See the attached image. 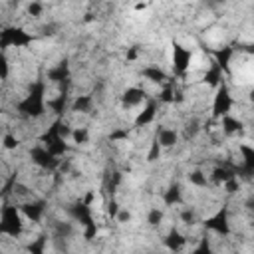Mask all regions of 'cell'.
Wrapping results in <instances>:
<instances>
[{"label": "cell", "mask_w": 254, "mask_h": 254, "mask_svg": "<svg viewBox=\"0 0 254 254\" xmlns=\"http://www.w3.org/2000/svg\"><path fill=\"white\" fill-rule=\"evenodd\" d=\"M18 111L26 117H40L46 111V99H44V83H32L30 93L18 103Z\"/></svg>", "instance_id": "6da1fadb"}, {"label": "cell", "mask_w": 254, "mask_h": 254, "mask_svg": "<svg viewBox=\"0 0 254 254\" xmlns=\"http://www.w3.org/2000/svg\"><path fill=\"white\" fill-rule=\"evenodd\" d=\"M0 232L8 234L12 238L20 236L22 232V212L20 208L12 206V204H4L0 210Z\"/></svg>", "instance_id": "7a4b0ae2"}, {"label": "cell", "mask_w": 254, "mask_h": 254, "mask_svg": "<svg viewBox=\"0 0 254 254\" xmlns=\"http://www.w3.org/2000/svg\"><path fill=\"white\" fill-rule=\"evenodd\" d=\"M30 159L36 167L44 169V171H56L60 167V159L56 155H52L44 145H36L30 149Z\"/></svg>", "instance_id": "3957f363"}, {"label": "cell", "mask_w": 254, "mask_h": 254, "mask_svg": "<svg viewBox=\"0 0 254 254\" xmlns=\"http://www.w3.org/2000/svg\"><path fill=\"white\" fill-rule=\"evenodd\" d=\"M32 42V36L26 32V30H22V28H6V30H2L0 32V48L4 50V48H10V46H28Z\"/></svg>", "instance_id": "277c9868"}, {"label": "cell", "mask_w": 254, "mask_h": 254, "mask_svg": "<svg viewBox=\"0 0 254 254\" xmlns=\"http://www.w3.org/2000/svg\"><path fill=\"white\" fill-rule=\"evenodd\" d=\"M230 109H232V95H230L228 85L222 81L216 87V95H214V101H212V115L222 117V115L230 113Z\"/></svg>", "instance_id": "5b68a950"}, {"label": "cell", "mask_w": 254, "mask_h": 254, "mask_svg": "<svg viewBox=\"0 0 254 254\" xmlns=\"http://www.w3.org/2000/svg\"><path fill=\"white\" fill-rule=\"evenodd\" d=\"M190 60H192L190 50H187V48H183L181 44L175 42L173 44V69H175L177 75H183L189 69Z\"/></svg>", "instance_id": "8992f818"}, {"label": "cell", "mask_w": 254, "mask_h": 254, "mask_svg": "<svg viewBox=\"0 0 254 254\" xmlns=\"http://www.w3.org/2000/svg\"><path fill=\"white\" fill-rule=\"evenodd\" d=\"M20 212L32 220V222H40L44 212H46V202L44 200H26L20 204Z\"/></svg>", "instance_id": "52a82bcc"}, {"label": "cell", "mask_w": 254, "mask_h": 254, "mask_svg": "<svg viewBox=\"0 0 254 254\" xmlns=\"http://www.w3.org/2000/svg\"><path fill=\"white\" fill-rule=\"evenodd\" d=\"M204 226L210 228V230H214V232L220 234V236H228L230 226H228V214H226V208H222V210H218L214 216H210V218L204 222Z\"/></svg>", "instance_id": "ba28073f"}, {"label": "cell", "mask_w": 254, "mask_h": 254, "mask_svg": "<svg viewBox=\"0 0 254 254\" xmlns=\"http://www.w3.org/2000/svg\"><path fill=\"white\" fill-rule=\"evenodd\" d=\"M67 212H69L71 218H73L75 222H79L81 226H87V224L93 222V214H91L89 204H85V202H81V200H77L75 204H71V206L67 208Z\"/></svg>", "instance_id": "9c48e42d"}, {"label": "cell", "mask_w": 254, "mask_h": 254, "mask_svg": "<svg viewBox=\"0 0 254 254\" xmlns=\"http://www.w3.org/2000/svg\"><path fill=\"white\" fill-rule=\"evenodd\" d=\"M46 77L52 83H67L69 81V65H67V62H60L58 65L50 67Z\"/></svg>", "instance_id": "30bf717a"}, {"label": "cell", "mask_w": 254, "mask_h": 254, "mask_svg": "<svg viewBox=\"0 0 254 254\" xmlns=\"http://www.w3.org/2000/svg\"><path fill=\"white\" fill-rule=\"evenodd\" d=\"M143 99H145V89H141V87H127V89L121 93V103H123V107H135V105H139Z\"/></svg>", "instance_id": "8fae6325"}, {"label": "cell", "mask_w": 254, "mask_h": 254, "mask_svg": "<svg viewBox=\"0 0 254 254\" xmlns=\"http://www.w3.org/2000/svg\"><path fill=\"white\" fill-rule=\"evenodd\" d=\"M157 143L163 147V149H173L177 143H179V131L177 129H169V127H163L157 131Z\"/></svg>", "instance_id": "7c38bea8"}, {"label": "cell", "mask_w": 254, "mask_h": 254, "mask_svg": "<svg viewBox=\"0 0 254 254\" xmlns=\"http://www.w3.org/2000/svg\"><path fill=\"white\" fill-rule=\"evenodd\" d=\"M157 107H159L157 101H149V103L145 105V109L139 111V115L135 117V127H145V125H149V123L155 119V115H157Z\"/></svg>", "instance_id": "4fadbf2b"}, {"label": "cell", "mask_w": 254, "mask_h": 254, "mask_svg": "<svg viewBox=\"0 0 254 254\" xmlns=\"http://www.w3.org/2000/svg\"><path fill=\"white\" fill-rule=\"evenodd\" d=\"M222 121H220V125H222V133L224 135H228V137H232V135H238V133H242V121L240 119H236V117H232V115H222L220 117Z\"/></svg>", "instance_id": "5bb4252c"}, {"label": "cell", "mask_w": 254, "mask_h": 254, "mask_svg": "<svg viewBox=\"0 0 254 254\" xmlns=\"http://www.w3.org/2000/svg\"><path fill=\"white\" fill-rule=\"evenodd\" d=\"M232 177H236V171L230 165H216L212 169V173H210V179H212L214 185H222L224 181H228Z\"/></svg>", "instance_id": "9a60e30c"}, {"label": "cell", "mask_w": 254, "mask_h": 254, "mask_svg": "<svg viewBox=\"0 0 254 254\" xmlns=\"http://www.w3.org/2000/svg\"><path fill=\"white\" fill-rule=\"evenodd\" d=\"M141 75H143L147 81H151V83H165V81L169 79L167 71L161 69L159 65H147V67H143Z\"/></svg>", "instance_id": "2e32d148"}, {"label": "cell", "mask_w": 254, "mask_h": 254, "mask_svg": "<svg viewBox=\"0 0 254 254\" xmlns=\"http://www.w3.org/2000/svg\"><path fill=\"white\" fill-rule=\"evenodd\" d=\"M202 79H204V83H206V85H210V87H218V85L224 81V71H222L216 64H212V65L204 71Z\"/></svg>", "instance_id": "e0dca14e"}, {"label": "cell", "mask_w": 254, "mask_h": 254, "mask_svg": "<svg viewBox=\"0 0 254 254\" xmlns=\"http://www.w3.org/2000/svg\"><path fill=\"white\" fill-rule=\"evenodd\" d=\"M67 105H69V103H67V89H62L60 95H56L54 99H48V101H46V107H50L56 115H62V113L67 109Z\"/></svg>", "instance_id": "ac0fdd59"}, {"label": "cell", "mask_w": 254, "mask_h": 254, "mask_svg": "<svg viewBox=\"0 0 254 254\" xmlns=\"http://www.w3.org/2000/svg\"><path fill=\"white\" fill-rule=\"evenodd\" d=\"M75 234V226L73 222L69 220H56L54 222V236L56 238H62V240H67Z\"/></svg>", "instance_id": "d6986e66"}, {"label": "cell", "mask_w": 254, "mask_h": 254, "mask_svg": "<svg viewBox=\"0 0 254 254\" xmlns=\"http://www.w3.org/2000/svg\"><path fill=\"white\" fill-rule=\"evenodd\" d=\"M91 107H93V97L91 95H77L69 103V111H73V113H89Z\"/></svg>", "instance_id": "ffe728a7"}, {"label": "cell", "mask_w": 254, "mask_h": 254, "mask_svg": "<svg viewBox=\"0 0 254 254\" xmlns=\"http://www.w3.org/2000/svg\"><path fill=\"white\" fill-rule=\"evenodd\" d=\"M181 200H183V190H181V187H179L177 183H173V185L163 192V202H165L167 206H175V204H181Z\"/></svg>", "instance_id": "44dd1931"}, {"label": "cell", "mask_w": 254, "mask_h": 254, "mask_svg": "<svg viewBox=\"0 0 254 254\" xmlns=\"http://www.w3.org/2000/svg\"><path fill=\"white\" fill-rule=\"evenodd\" d=\"M214 58H216L214 64H216L222 71H228V69H230V60H232V48L216 50V52H214Z\"/></svg>", "instance_id": "7402d4cb"}, {"label": "cell", "mask_w": 254, "mask_h": 254, "mask_svg": "<svg viewBox=\"0 0 254 254\" xmlns=\"http://www.w3.org/2000/svg\"><path fill=\"white\" fill-rule=\"evenodd\" d=\"M165 244H167L169 250H181V248L187 244V238H185L179 230H171L169 236L165 238Z\"/></svg>", "instance_id": "603a6c76"}, {"label": "cell", "mask_w": 254, "mask_h": 254, "mask_svg": "<svg viewBox=\"0 0 254 254\" xmlns=\"http://www.w3.org/2000/svg\"><path fill=\"white\" fill-rule=\"evenodd\" d=\"M198 131H200V121L198 119H189L187 123H185V127H183V137H185V141H190V139H194L196 135H198Z\"/></svg>", "instance_id": "cb8c5ba5"}, {"label": "cell", "mask_w": 254, "mask_h": 254, "mask_svg": "<svg viewBox=\"0 0 254 254\" xmlns=\"http://www.w3.org/2000/svg\"><path fill=\"white\" fill-rule=\"evenodd\" d=\"M189 183H190L192 187L204 189V187L208 185V177H206L200 169H194V171H190V173H189Z\"/></svg>", "instance_id": "d4e9b609"}, {"label": "cell", "mask_w": 254, "mask_h": 254, "mask_svg": "<svg viewBox=\"0 0 254 254\" xmlns=\"http://www.w3.org/2000/svg\"><path fill=\"white\" fill-rule=\"evenodd\" d=\"M71 139L75 145H85L89 141V131L85 127H75L71 129Z\"/></svg>", "instance_id": "484cf974"}, {"label": "cell", "mask_w": 254, "mask_h": 254, "mask_svg": "<svg viewBox=\"0 0 254 254\" xmlns=\"http://www.w3.org/2000/svg\"><path fill=\"white\" fill-rule=\"evenodd\" d=\"M159 103H175V87L171 83H167L159 91Z\"/></svg>", "instance_id": "4316f807"}, {"label": "cell", "mask_w": 254, "mask_h": 254, "mask_svg": "<svg viewBox=\"0 0 254 254\" xmlns=\"http://www.w3.org/2000/svg\"><path fill=\"white\" fill-rule=\"evenodd\" d=\"M163 218H165V212L161 208H151L147 212V224L149 226H159L163 222Z\"/></svg>", "instance_id": "83f0119b"}, {"label": "cell", "mask_w": 254, "mask_h": 254, "mask_svg": "<svg viewBox=\"0 0 254 254\" xmlns=\"http://www.w3.org/2000/svg\"><path fill=\"white\" fill-rule=\"evenodd\" d=\"M18 145H20V141H18V137H16V135L6 133V135L2 137V147H4V149L14 151V149H18Z\"/></svg>", "instance_id": "f1b7e54d"}, {"label": "cell", "mask_w": 254, "mask_h": 254, "mask_svg": "<svg viewBox=\"0 0 254 254\" xmlns=\"http://www.w3.org/2000/svg\"><path fill=\"white\" fill-rule=\"evenodd\" d=\"M161 151H163V147L157 143V139L151 143V147H149V153H147V161L149 163H153V161H157L159 157H161Z\"/></svg>", "instance_id": "f546056e"}, {"label": "cell", "mask_w": 254, "mask_h": 254, "mask_svg": "<svg viewBox=\"0 0 254 254\" xmlns=\"http://www.w3.org/2000/svg\"><path fill=\"white\" fill-rule=\"evenodd\" d=\"M42 12H44V4H42V2L32 0V2L28 4V14H30L32 18H40V16H42Z\"/></svg>", "instance_id": "4dcf8cb0"}, {"label": "cell", "mask_w": 254, "mask_h": 254, "mask_svg": "<svg viewBox=\"0 0 254 254\" xmlns=\"http://www.w3.org/2000/svg\"><path fill=\"white\" fill-rule=\"evenodd\" d=\"M222 187L226 189V192H228V194H234V192L240 189V181H238V177H232V179L224 181V183H222Z\"/></svg>", "instance_id": "1f68e13d"}, {"label": "cell", "mask_w": 254, "mask_h": 254, "mask_svg": "<svg viewBox=\"0 0 254 254\" xmlns=\"http://www.w3.org/2000/svg\"><path fill=\"white\" fill-rule=\"evenodd\" d=\"M181 220L187 222V224H194V220H196V212H194V208H185V210L181 212Z\"/></svg>", "instance_id": "d6a6232c"}, {"label": "cell", "mask_w": 254, "mask_h": 254, "mask_svg": "<svg viewBox=\"0 0 254 254\" xmlns=\"http://www.w3.org/2000/svg\"><path fill=\"white\" fill-rule=\"evenodd\" d=\"M8 73H10L8 60H6V56L0 52V79H6V77H8Z\"/></svg>", "instance_id": "836d02e7"}, {"label": "cell", "mask_w": 254, "mask_h": 254, "mask_svg": "<svg viewBox=\"0 0 254 254\" xmlns=\"http://www.w3.org/2000/svg\"><path fill=\"white\" fill-rule=\"evenodd\" d=\"M58 30H60V24H56V22H50V24H44L42 26V34L44 36H56Z\"/></svg>", "instance_id": "e575fe53"}, {"label": "cell", "mask_w": 254, "mask_h": 254, "mask_svg": "<svg viewBox=\"0 0 254 254\" xmlns=\"http://www.w3.org/2000/svg\"><path fill=\"white\" fill-rule=\"evenodd\" d=\"M46 240H48L46 236H40L36 242H32V244L28 246V250H30V252H38V254L44 252V244H46Z\"/></svg>", "instance_id": "d590c367"}, {"label": "cell", "mask_w": 254, "mask_h": 254, "mask_svg": "<svg viewBox=\"0 0 254 254\" xmlns=\"http://www.w3.org/2000/svg\"><path fill=\"white\" fill-rule=\"evenodd\" d=\"M115 220H117V222H121V224H127V222L131 220V212H129V210H125V208H119V210H117V214H115Z\"/></svg>", "instance_id": "8d00e7d4"}, {"label": "cell", "mask_w": 254, "mask_h": 254, "mask_svg": "<svg viewBox=\"0 0 254 254\" xmlns=\"http://www.w3.org/2000/svg\"><path fill=\"white\" fill-rule=\"evenodd\" d=\"M119 208H121V206H119V202H117L115 198H111V200L107 202V214H109L111 218H115V214H117Z\"/></svg>", "instance_id": "74e56055"}, {"label": "cell", "mask_w": 254, "mask_h": 254, "mask_svg": "<svg viewBox=\"0 0 254 254\" xmlns=\"http://www.w3.org/2000/svg\"><path fill=\"white\" fill-rule=\"evenodd\" d=\"M127 137V131H115L111 133V141H119V139H125Z\"/></svg>", "instance_id": "f35d334b"}, {"label": "cell", "mask_w": 254, "mask_h": 254, "mask_svg": "<svg viewBox=\"0 0 254 254\" xmlns=\"http://www.w3.org/2000/svg\"><path fill=\"white\" fill-rule=\"evenodd\" d=\"M135 58H137V48H131V50L127 52V60H129V62H133Z\"/></svg>", "instance_id": "ab89813d"}, {"label": "cell", "mask_w": 254, "mask_h": 254, "mask_svg": "<svg viewBox=\"0 0 254 254\" xmlns=\"http://www.w3.org/2000/svg\"><path fill=\"white\" fill-rule=\"evenodd\" d=\"M14 2H16V4H18V2H22V0H14Z\"/></svg>", "instance_id": "60d3db41"}, {"label": "cell", "mask_w": 254, "mask_h": 254, "mask_svg": "<svg viewBox=\"0 0 254 254\" xmlns=\"http://www.w3.org/2000/svg\"><path fill=\"white\" fill-rule=\"evenodd\" d=\"M216 2H224V0H216Z\"/></svg>", "instance_id": "b9f144b4"}]
</instances>
